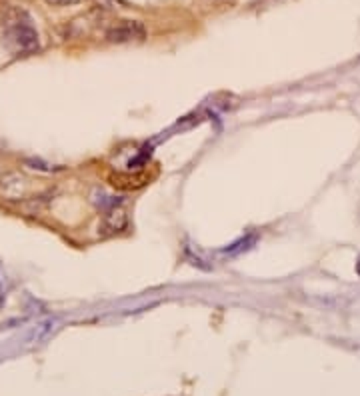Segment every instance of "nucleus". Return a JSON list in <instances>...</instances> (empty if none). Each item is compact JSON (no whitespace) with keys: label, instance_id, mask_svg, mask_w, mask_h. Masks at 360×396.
Returning <instances> with one entry per match:
<instances>
[{"label":"nucleus","instance_id":"423d86ee","mask_svg":"<svg viewBox=\"0 0 360 396\" xmlns=\"http://www.w3.org/2000/svg\"><path fill=\"white\" fill-rule=\"evenodd\" d=\"M116 2L118 0H97V4H99L100 8H115Z\"/></svg>","mask_w":360,"mask_h":396},{"label":"nucleus","instance_id":"39448f33","mask_svg":"<svg viewBox=\"0 0 360 396\" xmlns=\"http://www.w3.org/2000/svg\"><path fill=\"white\" fill-rule=\"evenodd\" d=\"M52 6H72V4H79L82 0H47Z\"/></svg>","mask_w":360,"mask_h":396},{"label":"nucleus","instance_id":"0eeeda50","mask_svg":"<svg viewBox=\"0 0 360 396\" xmlns=\"http://www.w3.org/2000/svg\"><path fill=\"white\" fill-rule=\"evenodd\" d=\"M359 221H360V206H359Z\"/></svg>","mask_w":360,"mask_h":396},{"label":"nucleus","instance_id":"f257e3e1","mask_svg":"<svg viewBox=\"0 0 360 396\" xmlns=\"http://www.w3.org/2000/svg\"><path fill=\"white\" fill-rule=\"evenodd\" d=\"M2 45L13 54H31L38 48V32L26 10L10 8L2 16Z\"/></svg>","mask_w":360,"mask_h":396},{"label":"nucleus","instance_id":"7ed1b4c3","mask_svg":"<svg viewBox=\"0 0 360 396\" xmlns=\"http://www.w3.org/2000/svg\"><path fill=\"white\" fill-rule=\"evenodd\" d=\"M126 224H129V212H126V208L122 205L113 203V205L106 208V212L102 214V228L108 235H115V232L124 230Z\"/></svg>","mask_w":360,"mask_h":396},{"label":"nucleus","instance_id":"20e7f679","mask_svg":"<svg viewBox=\"0 0 360 396\" xmlns=\"http://www.w3.org/2000/svg\"><path fill=\"white\" fill-rule=\"evenodd\" d=\"M26 191H28V180L20 173H6L0 178V192L10 200L22 198Z\"/></svg>","mask_w":360,"mask_h":396},{"label":"nucleus","instance_id":"f03ea898","mask_svg":"<svg viewBox=\"0 0 360 396\" xmlns=\"http://www.w3.org/2000/svg\"><path fill=\"white\" fill-rule=\"evenodd\" d=\"M147 36V29L138 20H118L113 22L106 32L104 38L113 45H129V42H140Z\"/></svg>","mask_w":360,"mask_h":396}]
</instances>
